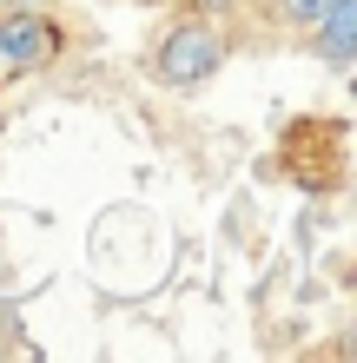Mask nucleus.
<instances>
[{"label": "nucleus", "mask_w": 357, "mask_h": 363, "mask_svg": "<svg viewBox=\"0 0 357 363\" xmlns=\"http://www.w3.org/2000/svg\"><path fill=\"white\" fill-rule=\"evenodd\" d=\"M219 67H225V40L205 27V20H179V27L159 40V53H153V79H159V86H172V93L212 79Z\"/></svg>", "instance_id": "nucleus-1"}, {"label": "nucleus", "mask_w": 357, "mask_h": 363, "mask_svg": "<svg viewBox=\"0 0 357 363\" xmlns=\"http://www.w3.org/2000/svg\"><path fill=\"white\" fill-rule=\"evenodd\" d=\"M60 53V27L40 7H13V13H0V86L20 73H40L47 60Z\"/></svg>", "instance_id": "nucleus-2"}, {"label": "nucleus", "mask_w": 357, "mask_h": 363, "mask_svg": "<svg viewBox=\"0 0 357 363\" xmlns=\"http://www.w3.org/2000/svg\"><path fill=\"white\" fill-rule=\"evenodd\" d=\"M311 33H318V53L331 67H351L357 60V0H331V7L311 20Z\"/></svg>", "instance_id": "nucleus-3"}, {"label": "nucleus", "mask_w": 357, "mask_h": 363, "mask_svg": "<svg viewBox=\"0 0 357 363\" xmlns=\"http://www.w3.org/2000/svg\"><path fill=\"white\" fill-rule=\"evenodd\" d=\"M324 7H331V0H278V13L291 20V27H311V20H318Z\"/></svg>", "instance_id": "nucleus-4"}, {"label": "nucleus", "mask_w": 357, "mask_h": 363, "mask_svg": "<svg viewBox=\"0 0 357 363\" xmlns=\"http://www.w3.org/2000/svg\"><path fill=\"white\" fill-rule=\"evenodd\" d=\"M13 7H47V0H13Z\"/></svg>", "instance_id": "nucleus-5"}]
</instances>
